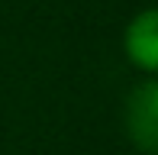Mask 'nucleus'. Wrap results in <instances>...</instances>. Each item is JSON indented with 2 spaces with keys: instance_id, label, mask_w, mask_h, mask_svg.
<instances>
[{
  "instance_id": "obj_1",
  "label": "nucleus",
  "mask_w": 158,
  "mask_h": 155,
  "mask_svg": "<svg viewBox=\"0 0 158 155\" xmlns=\"http://www.w3.org/2000/svg\"><path fill=\"white\" fill-rule=\"evenodd\" d=\"M123 123L135 149L145 155H158V78H148L129 90Z\"/></svg>"
},
{
  "instance_id": "obj_2",
  "label": "nucleus",
  "mask_w": 158,
  "mask_h": 155,
  "mask_svg": "<svg viewBox=\"0 0 158 155\" xmlns=\"http://www.w3.org/2000/svg\"><path fill=\"white\" fill-rule=\"evenodd\" d=\"M123 45H126V55L135 68L158 74V6H148V10L135 13L129 19Z\"/></svg>"
}]
</instances>
